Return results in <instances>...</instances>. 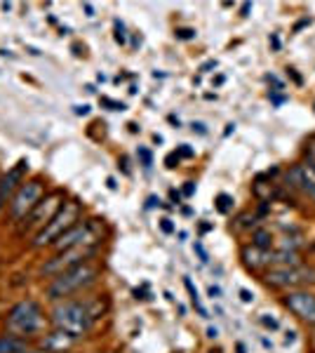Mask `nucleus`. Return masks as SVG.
<instances>
[{
	"label": "nucleus",
	"mask_w": 315,
	"mask_h": 353,
	"mask_svg": "<svg viewBox=\"0 0 315 353\" xmlns=\"http://www.w3.org/2000/svg\"><path fill=\"white\" fill-rule=\"evenodd\" d=\"M99 273H101V269L94 259L85 261V264H80V266H73V269L54 276L52 281L45 285V297H48L50 301H54V304L57 301L76 297L78 292H85L88 288L94 285L96 278H99Z\"/></svg>",
	"instance_id": "obj_2"
},
{
	"label": "nucleus",
	"mask_w": 315,
	"mask_h": 353,
	"mask_svg": "<svg viewBox=\"0 0 315 353\" xmlns=\"http://www.w3.org/2000/svg\"><path fill=\"white\" fill-rule=\"evenodd\" d=\"M184 288L188 290V294H191V301H193V306H196V309H198L200 316H203V318H207V309H205V306H203V301H200L198 290L193 288V281H191V278H188V276L184 278Z\"/></svg>",
	"instance_id": "obj_17"
},
{
	"label": "nucleus",
	"mask_w": 315,
	"mask_h": 353,
	"mask_svg": "<svg viewBox=\"0 0 315 353\" xmlns=\"http://www.w3.org/2000/svg\"><path fill=\"white\" fill-rule=\"evenodd\" d=\"M303 161H308L315 168V137H311V139L306 141V158Z\"/></svg>",
	"instance_id": "obj_21"
},
{
	"label": "nucleus",
	"mask_w": 315,
	"mask_h": 353,
	"mask_svg": "<svg viewBox=\"0 0 315 353\" xmlns=\"http://www.w3.org/2000/svg\"><path fill=\"white\" fill-rule=\"evenodd\" d=\"M26 170H28V161L21 158V161L17 163L12 170H8V174L0 179V210H3L5 205H10V201L14 198V193L19 191L21 184H24Z\"/></svg>",
	"instance_id": "obj_12"
},
{
	"label": "nucleus",
	"mask_w": 315,
	"mask_h": 353,
	"mask_svg": "<svg viewBox=\"0 0 315 353\" xmlns=\"http://www.w3.org/2000/svg\"><path fill=\"white\" fill-rule=\"evenodd\" d=\"M64 198H66V193L59 191V189L45 193V196L40 198V203L31 210V212H28V217L17 224L19 236H26V233H33V231H36V233L43 231L45 226L52 221L54 214L59 212V208L64 205Z\"/></svg>",
	"instance_id": "obj_6"
},
{
	"label": "nucleus",
	"mask_w": 315,
	"mask_h": 353,
	"mask_svg": "<svg viewBox=\"0 0 315 353\" xmlns=\"http://www.w3.org/2000/svg\"><path fill=\"white\" fill-rule=\"evenodd\" d=\"M45 311L43 306L38 304L36 299H21L5 313V327L8 332L17 334V337H24V339H31L40 334L45 330Z\"/></svg>",
	"instance_id": "obj_3"
},
{
	"label": "nucleus",
	"mask_w": 315,
	"mask_h": 353,
	"mask_svg": "<svg viewBox=\"0 0 315 353\" xmlns=\"http://www.w3.org/2000/svg\"><path fill=\"white\" fill-rule=\"evenodd\" d=\"M170 196H172V201H176V203L181 201V196H179V193H176V191H170Z\"/></svg>",
	"instance_id": "obj_37"
},
{
	"label": "nucleus",
	"mask_w": 315,
	"mask_h": 353,
	"mask_svg": "<svg viewBox=\"0 0 315 353\" xmlns=\"http://www.w3.org/2000/svg\"><path fill=\"white\" fill-rule=\"evenodd\" d=\"M76 113H78V116H88V113H90V106H88V104L76 106Z\"/></svg>",
	"instance_id": "obj_32"
},
{
	"label": "nucleus",
	"mask_w": 315,
	"mask_h": 353,
	"mask_svg": "<svg viewBox=\"0 0 315 353\" xmlns=\"http://www.w3.org/2000/svg\"><path fill=\"white\" fill-rule=\"evenodd\" d=\"M252 245H256V248H261V250H271L273 233L268 229H254V233H252Z\"/></svg>",
	"instance_id": "obj_16"
},
{
	"label": "nucleus",
	"mask_w": 315,
	"mask_h": 353,
	"mask_svg": "<svg viewBox=\"0 0 315 353\" xmlns=\"http://www.w3.org/2000/svg\"><path fill=\"white\" fill-rule=\"evenodd\" d=\"M165 163H167V168H176L174 163H179V156H176V153H172V156H167V161H165Z\"/></svg>",
	"instance_id": "obj_30"
},
{
	"label": "nucleus",
	"mask_w": 315,
	"mask_h": 353,
	"mask_svg": "<svg viewBox=\"0 0 315 353\" xmlns=\"http://www.w3.org/2000/svg\"><path fill=\"white\" fill-rule=\"evenodd\" d=\"M250 10H252V5H250V3H245L243 8H240V12H243V17H247V12H250Z\"/></svg>",
	"instance_id": "obj_36"
},
{
	"label": "nucleus",
	"mask_w": 315,
	"mask_h": 353,
	"mask_svg": "<svg viewBox=\"0 0 315 353\" xmlns=\"http://www.w3.org/2000/svg\"><path fill=\"white\" fill-rule=\"evenodd\" d=\"M210 297H212V299H219V297H221V290H219V288H214V285H210Z\"/></svg>",
	"instance_id": "obj_31"
},
{
	"label": "nucleus",
	"mask_w": 315,
	"mask_h": 353,
	"mask_svg": "<svg viewBox=\"0 0 315 353\" xmlns=\"http://www.w3.org/2000/svg\"><path fill=\"white\" fill-rule=\"evenodd\" d=\"M80 217H83V203L80 201H68L59 208V212L54 214L52 221H50L48 226H45L43 231L36 233V238H33V248H52V243L57 241L59 236H64L68 229H73V226L78 224Z\"/></svg>",
	"instance_id": "obj_4"
},
{
	"label": "nucleus",
	"mask_w": 315,
	"mask_h": 353,
	"mask_svg": "<svg viewBox=\"0 0 315 353\" xmlns=\"http://www.w3.org/2000/svg\"><path fill=\"white\" fill-rule=\"evenodd\" d=\"M240 297H243V301H247V304L252 301V294L247 292V290H240Z\"/></svg>",
	"instance_id": "obj_34"
},
{
	"label": "nucleus",
	"mask_w": 315,
	"mask_h": 353,
	"mask_svg": "<svg viewBox=\"0 0 315 353\" xmlns=\"http://www.w3.org/2000/svg\"><path fill=\"white\" fill-rule=\"evenodd\" d=\"M24 353H48V351H45V349H28Z\"/></svg>",
	"instance_id": "obj_39"
},
{
	"label": "nucleus",
	"mask_w": 315,
	"mask_h": 353,
	"mask_svg": "<svg viewBox=\"0 0 315 353\" xmlns=\"http://www.w3.org/2000/svg\"><path fill=\"white\" fill-rule=\"evenodd\" d=\"M287 71H289V76L294 78V83H296V85H301V76H296V73H294V68H287Z\"/></svg>",
	"instance_id": "obj_35"
},
{
	"label": "nucleus",
	"mask_w": 315,
	"mask_h": 353,
	"mask_svg": "<svg viewBox=\"0 0 315 353\" xmlns=\"http://www.w3.org/2000/svg\"><path fill=\"white\" fill-rule=\"evenodd\" d=\"M76 337L73 334L64 332V330H52L50 334H45L43 339H40V349H45L48 353H64L71 349L73 344H76Z\"/></svg>",
	"instance_id": "obj_14"
},
{
	"label": "nucleus",
	"mask_w": 315,
	"mask_h": 353,
	"mask_svg": "<svg viewBox=\"0 0 315 353\" xmlns=\"http://www.w3.org/2000/svg\"><path fill=\"white\" fill-rule=\"evenodd\" d=\"M43 196H45L43 179H28V181H24V184L19 186V191L14 193V198L10 201V205H8V208H10V219H12L14 224L24 221L28 217V212L36 208Z\"/></svg>",
	"instance_id": "obj_9"
},
{
	"label": "nucleus",
	"mask_w": 315,
	"mask_h": 353,
	"mask_svg": "<svg viewBox=\"0 0 315 353\" xmlns=\"http://www.w3.org/2000/svg\"><path fill=\"white\" fill-rule=\"evenodd\" d=\"M136 156L141 158V165H144V168L148 170L153 165V153L146 149V146H139V151H136Z\"/></svg>",
	"instance_id": "obj_20"
},
{
	"label": "nucleus",
	"mask_w": 315,
	"mask_h": 353,
	"mask_svg": "<svg viewBox=\"0 0 315 353\" xmlns=\"http://www.w3.org/2000/svg\"><path fill=\"white\" fill-rule=\"evenodd\" d=\"M101 106H108L111 111H125V109H128L123 101H113V99H108V97H101Z\"/></svg>",
	"instance_id": "obj_22"
},
{
	"label": "nucleus",
	"mask_w": 315,
	"mask_h": 353,
	"mask_svg": "<svg viewBox=\"0 0 315 353\" xmlns=\"http://www.w3.org/2000/svg\"><path fill=\"white\" fill-rule=\"evenodd\" d=\"M176 156H179V158H193V156H196V151H193L188 144H181L179 149H176Z\"/></svg>",
	"instance_id": "obj_24"
},
{
	"label": "nucleus",
	"mask_w": 315,
	"mask_h": 353,
	"mask_svg": "<svg viewBox=\"0 0 315 353\" xmlns=\"http://www.w3.org/2000/svg\"><path fill=\"white\" fill-rule=\"evenodd\" d=\"M268 288L276 290H303L306 285H315V266L294 264V266H276L268 269L263 276Z\"/></svg>",
	"instance_id": "obj_5"
},
{
	"label": "nucleus",
	"mask_w": 315,
	"mask_h": 353,
	"mask_svg": "<svg viewBox=\"0 0 315 353\" xmlns=\"http://www.w3.org/2000/svg\"><path fill=\"white\" fill-rule=\"evenodd\" d=\"M214 208H216V212L228 214L233 210V198L228 196V193H219V196L214 198Z\"/></svg>",
	"instance_id": "obj_18"
},
{
	"label": "nucleus",
	"mask_w": 315,
	"mask_h": 353,
	"mask_svg": "<svg viewBox=\"0 0 315 353\" xmlns=\"http://www.w3.org/2000/svg\"><path fill=\"white\" fill-rule=\"evenodd\" d=\"M193 248H196V252L200 254V261H205V264H207V252H205V250H203V245L196 243V245H193Z\"/></svg>",
	"instance_id": "obj_26"
},
{
	"label": "nucleus",
	"mask_w": 315,
	"mask_h": 353,
	"mask_svg": "<svg viewBox=\"0 0 315 353\" xmlns=\"http://www.w3.org/2000/svg\"><path fill=\"white\" fill-rule=\"evenodd\" d=\"M261 323L266 325L268 330H278L280 327V323L276 321V318H268V316H261Z\"/></svg>",
	"instance_id": "obj_25"
},
{
	"label": "nucleus",
	"mask_w": 315,
	"mask_h": 353,
	"mask_svg": "<svg viewBox=\"0 0 315 353\" xmlns=\"http://www.w3.org/2000/svg\"><path fill=\"white\" fill-rule=\"evenodd\" d=\"M287 184H289V189L299 191L306 198L315 201V168L308 161L292 165L287 170Z\"/></svg>",
	"instance_id": "obj_11"
},
{
	"label": "nucleus",
	"mask_w": 315,
	"mask_h": 353,
	"mask_svg": "<svg viewBox=\"0 0 315 353\" xmlns=\"http://www.w3.org/2000/svg\"><path fill=\"white\" fill-rule=\"evenodd\" d=\"M271 41H273V48H276V50H280V41H278V38H276V36H273V38H271Z\"/></svg>",
	"instance_id": "obj_40"
},
{
	"label": "nucleus",
	"mask_w": 315,
	"mask_h": 353,
	"mask_svg": "<svg viewBox=\"0 0 315 353\" xmlns=\"http://www.w3.org/2000/svg\"><path fill=\"white\" fill-rule=\"evenodd\" d=\"M160 229H163L165 233H172V231H174V226H172L170 219H163V221H160Z\"/></svg>",
	"instance_id": "obj_27"
},
{
	"label": "nucleus",
	"mask_w": 315,
	"mask_h": 353,
	"mask_svg": "<svg viewBox=\"0 0 315 353\" xmlns=\"http://www.w3.org/2000/svg\"><path fill=\"white\" fill-rule=\"evenodd\" d=\"M285 309H289L301 323L315 327V294L308 290H289L283 297Z\"/></svg>",
	"instance_id": "obj_10"
},
{
	"label": "nucleus",
	"mask_w": 315,
	"mask_h": 353,
	"mask_svg": "<svg viewBox=\"0 0 315 353\" xmlns=\"http://www.w3.org/2000/svg\"><path fill=\"white\" fill-rule=\"evenodd\" d=\"M64 353H68V351H64Z\"/></svg>",
	"instance_id": "obj_41"
},
{
	"label": "nucleus",
	"mask_w": 315,
	"mask_h": 353,
	"mask_svg": "<svg viewBox=\"0 0 315 353\" xmlns=\"http://www.w3.org/2000/svg\"><path fill=\"white\" fill-rule=\"evenodd\" d=\"M196 193V184L193 181H186V186H184V196H193Z\"/></svg>",
	"instance_id": "obj_28"
},
{
	"label": "nucleus",
	"mask_w": 315,
	"mask_h": 353,
	"mask_svg": "<svg viewBox=\"0 0 315 353\" xmlns=\"http://www.w3.org/2000/svg\"><path fill=\"white\" fill-rule=\"evenodd\" d=\"M101 224L99 219H80L73 229H68L64 236H59L52 243V248L57 252L61 250H71V248H83V245H101Z\"/></svg>",
	"instance_id": "obj_8"
},
{
	"label": "nucleus",
	"mask_w": 315,
	"mask_h": 353,
	"mask_svg": "<svg viewBox=\"0 0 315 353\" xmlns=\"http://www.w3.org/2000/svg\"><path fill=\"white\" fill-rule=\"evenodd\" d=\"M99 252V245H83V248H71V250H61L57 252L52 259H48L43 266H40V278H48L52 281L54 276L64 273L73 266H80L85 261H92Z\"/></svg>",
	"instance_id": "obj_7"
},
{
	"label": "nucleus",
	"mask_w": 315,
	"mask_h": 353,
	"mask_svg": "<svg viewBox=\"0 0 315 353\" xmlns=\"http://www.w3.org/2000/svg\"><path fill=\"white\" fill-rule=\"evenodd\" d=\"M113 28H116V43L118 45H125L128 43V33H125V24L120 19L113 21Z\"/></svg>",
	"instance_id": "obj_19"
},
{
	"label": "nucleus",
	"mask_w": 315,
	"mask_h": 353,
	"mask_svg": "<svg viewBox=\"0 0 315 353\" xmlns=\"http://www.w3.org/2000/svg\"><path fill=\"white\" fill-rule=\"evenodd\" d=\"M83 10L88 12V17H94V8L90 3H83Z\"/></svg>",
	"instance_id": "obj_33"
},
{
	"label": "nucleus",
	"mask_w": 315,
	"mask_h": 353,
	"mask_svg": "<svg viewBox=\"0 0 315 353\" xmlns=\"http://www.w3.org/2000/svg\"><path fill=\"white\" fill-rule=\"evenodd\" d=\"M106 309H108V304L101 306V297L64 299L54 304L52 313H50V321H52V325L57 330H64V332L80 339L92 330V325L104 316Z\"/></svg>",
	"instance_id": "obj_1"
},
{
	"label": "nucleus",
	"mask_w": 315,
	"mask_h": 353,
	"mask_svg": "<svg viewBox=\"0 0 315 353\" xmlns=\"http://www.w3.org/2000/svg\"><path fill=\"white\" fill-rule=\"evenodd\" d=\"M191 128H193V132H198V134H207V130H205L203 123H193Z\"/></svg>",
	"instance_id": "obj_29"
},
{
	"label": "nucleus",
	"mask_w": 315,
	"mask_h": 353,
	"mask_svg": "<svg viewBox=\"0 0 315 353\" xmlns=\"http://www.w3.org/2000/svg\"><path fill=\"white\" fill-rule=\"evenodd\" d=\"M207 337H212V339L216 337V327H210V330H207Z\"/></svg>",
	"instance_id": "obj_38"
},
{
	"label": "nucleus",
	"mask_w": 315,
	"mask_h": 353,
	"mask_svg": "<svg viewBox=\"0 0 315 353\" xmlns=\"http://www.w3.org/2000/svg\"><path fill=\"white\" fill-rule=\"evenodd\" d=\"M28 351V339L17 337L12 332L0 334V353H24Z\"/></svg>",
	"instance_id": "obj_15"
},
{
	"label": "nucleus",
	"mask_w": 315,
	"mask_h": 353,
	"mask_svg": "<svg viewBox=\"0 0 315 353\" xmlns=\"http://www.w3.org/2000/svg\"><path fill=\"white\" fill-rule=\"evenodd\" d=\"M240 254H243L245 266L252 271L271 269L273 266V250H261V248H256V245H245Z\"/></svg>",
	"instance_id": "obj_13"
},
{
	"label": "nucleus",
	"mask_w": 315,
	"mask_h": 353,
	"mask_svg": "<svg viewBox=\"0 0 315 353\" xmlns=\"http://www.w3.org/2000/svg\"><path fill=\"white\" fill-rule=\"evenodd\" d=\"M174 36L179 38V41H193V38H196V31H193V28H176Z\"/></svg>",
	"instance_id": "obj_23"
}]
</instances>
